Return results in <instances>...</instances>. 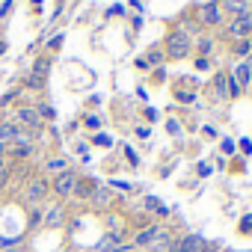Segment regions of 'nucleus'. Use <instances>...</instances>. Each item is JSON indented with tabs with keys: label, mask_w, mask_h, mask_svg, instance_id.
<instances>
[{
	"label": "nucleus",
	"mask_w": 252,
	"mask_h": 252,
	"mask_svg": "<svg viewBox=\"0 0 252 252\" xmlns=\"http://www.w3.org/2000/svg\"><path fill=\"white\" fill-rule=\"evenodd\" d=\"M214 89H217V95H220V98H228V77H225V74H217Z\"/></svg>",
	"instance_id": "9b49d317"
},
{
	"label": "nucleus",
	"mask_w": 252,
	"mask_h": 252,
	"mask_svg": "<svg viewBox=\"0 0 252 252\" xmlns=\"http://www.w3.org/2000/svg\"><path fill=\"white\" fill-rule=\"evenodd\" d=\"M249 68H252V65H249Z\"/></svg>",
	"instance_id": "bb28decb"
},
{
	"label": "nucleus",
	"mask_w": 252,
	"mask_h": 252,
	"mask_svg": "<svg viewBox=\"0 0 252 252\" xmlns=\"http://www.w3.org/2000/svg\"><path fill=\"white\" fill-rule=\"evenodd\" d=\"M15 137H18L15 125H0V143H15Z\"/></svg>",
	"instance_id": "9d476101"
},
{
	"label": "nucleus",
	"mask_w": 252,
	"mask_h": 252,
	"mask_svg": "<svg viewBox=\"0 0 252 252\" xmlns=\"http://www.w3.org/2000/svg\"><path fill=\"white\" fill-rule=\"evenodd\" d=\"M231 80H234V83H237L240 89H243V86H249V83H252V68H249L246 63L234 65V77H231Z\"/></svg>",
	"instance_id": "423d86ee"
},
{
	"label": "nucleus",
	"mask_w": 252,
	"mask_h": 252,
	"mask_svg": "<svg viewBox=\"0 0 252 252\" xmlns=\"http://www.w3.org/2000/svg\"><path fill=\"white\" fill-rule=\"evenodd\" d=\"M222 6L228 12H234V15H243V12H249V0H225Z\"/></svg>",
	"instance_id": "1a4fd4ad"
},
{
	"label": "nucleus",
	"mask_w": 252,
	"mask_h": 252,
	"mask_svg": "<svg viewBox=\"0 0 252 252\" xmlns=\"http://www.w3.org/2000/svg\"><path fill=\"white\" fill-rule=\"evenodd\" d=\"M228 33H231L234 39H246V36L252 33V15H249V12L234 15V21L228 24Z\"/></svg>",
	"instance_id": "7ed1b4c3"
},
{
	"label": "nucleus",
	"mask_w": 252,
	"mask_h": 252,
	"mask_svg": "<svg viewBox=\"0 0 252 252\" xmlns=\"http://www.w3.org/2000/svg\"><path fill=\"white\" fill-rule=\"evenodd\" d=\"M240 231H243V234H252V214H246V217L240 220Z\"/></svg>",
	"instance_id": "2eb2a0df"
},
{
	"label": "nucleus",
	"mask_w": 252,
	"mask_h": 252,
	"mask_svg": "<svg viewBox=\"0 0 252 252\" xmlns=\"http://www.w3.org/2000/svg\"><path fill=\"white\" fill-rule=\"evenodd\" d=\"M45 196H48V184L45 181H33L27 187V202H42Z\"/></svg>",
	"instance_id": "0eeeda50"
},
{
	"label": "nucleus",
	"mask_w": 252,
	"mask_h": 252,
	"mask_svg": "<svg viewBox=\"0 0 252 252\" xmlns=\"http://www.w3.org/2000/svg\"><path fill=\"white\" fill-rule=\"evenodd\" d=\"M187 51H190V36L181 33V30L169 33V39H166V54H169L172 60H181V57H187Z\"/></svg>",
	"instance_id": "f257e3e1"
},
{
	"label": "nucleus",
	"mask_w": 252,
	"mask_h": 252,
	"mask_svg": "<svg viewBox=\"0 0 252 252\" xmlns=\"http://www.w3.org/2000/svg\"><path fill=\"white\" fill-rule=\"evenodd\" d=\"M231 51H234V54H237V57H246V54H249V51H252V45H249V39H237V42H234V48H231Z\"/></svg>",
	"instance_id": "f8f14e48"
},
{
	"label": "nucleus",
	"mask_w": 252,
	"mask_h": 252,
	"mask_svg": "<svg viewBox=\"0 0 252 252\" xmlns=\"http://www.w3.org/2000/svg\"><path fill=\"white\" fill-rule=\"evenodd\" d=\"M199 18H202L205 27H214V24L222 21V6H217V3H205V6L199 9Z\"/></svg>",
	"instance_id": "39448f33"
},
{
	"label": "nucleus",
	"mask_w": 252,
	"mask_h": 252,
	"mask_svg": "<svg viewBox=\"0 0 252 252\" xmlns=\"http://www.w3.org/2000/svg\"><path fill=\"white\" fill-rule=\"evenodd\" d=\"M33 74L45 77V74H48V60H39V63H36V68H33Z\"/></svg>",
	"instance_id": "dca6fc26"
},
{
	"label": "nucleus",
	"mask_w": 252,
	"mask_h": 252,
	"mask_svg": "<svg viewBox=\"0 0 252 252\" xmlns=\"http://www.w3.org/2000/svg\"><path fill=\"white\" fill-rule=\"evenodd\" d=\"M116 252H134V249H128V246H119V249H116Z\"/></svg>",
	"instance_id": "393cba45"
},
{
	"label": "nucleus",
	"mask_w": 252,
	"mask_h": 252,
	"mask_svg": "<svg viewBox=\"0 0 252 252\" xmlns=\"http://www.w3.org/2000/svg\"><path fill=\"white\" fill-rule=\"evenodd\" d=\"M169 252H205V237L202 234H187L169 243Z\"/></svg>",
	"instance_id": "f03ea898"
},
{
	"label": "nucleus",
	"mask_w": 252,
	"mask_h": 252,
	"mask_svg": "<svg viewBox=\"0 0 252 252\" xmlns=\"http://www.w3.org/2000/svg\"><path fill=\"white\" fill-rule=\"evenodd\" d=\"M18 119H21V125H30V128H39V113L36 110H30V107H24V110H18Z\"/></svg>",
	"instance_id": "6e6552de"
},
{
	"label": "nucleus",
	"mask_w": 252,
	"mask_h": 252,
	"mask_svg": "<svg viewBox=\"0 0 252 252\" xmlns=\"http://www.w3.org/2000/svg\"><path fill=\"white\" fill-rule=\"evenodd\" d=\"M199 51H202V54H211V51H214V42H211V39H202V42H199Z\"/></svg>",
	"instance_id": "aec40b11"
},
{
	"label": "nucleus",
	"mask_w": 252,
	"mask_h": 252,
	"mask_svg": "<svg viewBox=\"0 0 252 252\" xmlns=\"http://www.w3.org/2000/svg\"><path fill=\"white\" fill-rule=\"evenodd\" d=\"M60 220H63V211H60V208H51V211H48V217H45V222H48V225H60Z\"/></svg>",
	"instance_id": "4468645a"
},
{
	"label": "nucleus",
	"mask_w": 252,
	"mask_h": 252,
	"mask_svg": "<svg viewBox=\"0 0 252 252\" xmlns=\"http://www.w3.org/2000/svg\"><path fill=\"white\" fill-rule=\"evenodd\" d=\"M3 184H6V169L0 166V187H3Z\"/></svg>",
	"instance_id": "b1692460"
},
{
	"label": "nucleus",
	"mask_w": 252,
	"mask_h": 252,
	"mask_svg": "<svg viewBox=\"0 0 252 252\" xmlns=\"http://www.w3.org/2000/svg\"><path fill=\"white\" fill-rule=\"evenodd\" d=\"M95 146H101V149H110V146H113V140H110L107 134H101V137H95Z\"/></svg>",
	"instance_id": "6ab92c4d"
},
{
	"label": "nucleus",
	"mask_w": 252,
	"mask_h": 252,
	"mask_svg": "<svg viewBox=\"0 0 252 252\" xmlns=\"http://www.w3.org/2000/svg\"><path fill=\"white\" fill-rule=\"evenodd\" d=\"M86 125H89V128H101V119L98 116H86Z\"/></svg>",
	"instance_id": "4be33fe9"
},
{
	"label": "nucleus",
	"mask_w": 252,
	"mask_h": 252,
	"mask_svg": "<svg viewBox=\"0 0 252 252\" xmlns=\"http://www.w3.org/2000/svg\"><path fill=\"white\" fill-rule=\"evenodd\" d=\"M146 205H149V208H155L158 214H166V208H163V205H160V202H158L155 196H149V199H146Z\"/></svg>",
	"instance_id": "a211bd4d"
},
{
	"label": "nucleus",
	"mask_w": 252,
	"mask_h": 252,
	"mask_svg": "<svg viewBox=\"0 0 252 252\" xmlns=\"http://www.w3.org/2000/svg\"><path fill=\"white\" fill-rule=\"evenodd\" d=\"M3 51H6V42H0V54H3Z\"/></svg>",
	"instance_id": "a878e982"
},
{
	"label": "nucleus",
	"mask_w": 252,
	"mask_h": 252,
	"mask_svg": "<svg viewBox=\"0 0 252 252\" xmlns=\"http://www.w3.org/2000/svg\"><path fill=\"white\" fill-rule=\"evenodd\" d=\"M42 83H45V77H39V74H30V80H27L30 89H42Z\"/></svg>",
	"instance_id": "f3484780"
},
{
	"label": "nucleus",
	"mask_w": 252,
	"mask_h": 252,
	"mask_svg": "<svg viewBox=\"0 0 252 252\" xmlns=\"http://www.w3.org/2000/svg\"><path fill=\"white\" fill-rule=\"evenodd\" d=\"M222 152L231 155V152H234V143H231V140H222Z\"/></svg>",
	"instance_id": "5701e85b"
},
{
	"label": "nucleus",
	"mask_w": 252,
	"mask_h": 252,
	"mask_svg": "<svg viewBox=\"0 0 252 252\" xmlns=\"http://www.w3.org/2000/svg\"><path fill=\"white\" fill-rule=\"evenodd\" d=\"M65 166H68V163H65L63 158H54V160H48V169H51V172H57V175H60V172H65Z\"/></svg>",
	"instance_id": "ddd939ff"
},
{
	"label": "nucleus",
	"mask_w": 252,
	"mask_h": 252,
	"mask_svg": "<svg viewBox=\"0 0 252 252\" xmlns=\"http://www.w3.org/2000/svg\"><path fill=\"white\" fill-rule=\"evenodd\" d=\"M74 187H77V175L74 172H60L57 181H54V193L57 196H68V193H74Z\"/></svg>",
	"instance_id": "20e7f679"
},
{
	"label": "nucleus",
	"mask_w": 252,
	"mask_h": 252,
	"mask_svg": "<svg viewBox=\"0 0 252 252\" xmlns=\"http://www.w3.org/2000/svg\"><path fill=\"white\" fill-rule=\"evenodd\" d=\"M39 116H45V119H54L57 113H54V107H48V104H45V107H39Z\"/></svg>",
	"instance_id": "412c9836"
}]
</instances>
